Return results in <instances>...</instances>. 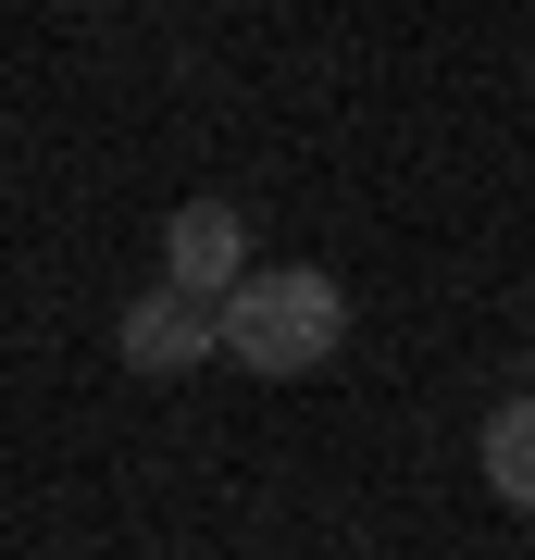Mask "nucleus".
Listing matches in <instances>:
<instances>
[{"instance_id":"f257e3e1","label":"nucleus","mask_w":535,"mask_h":560,"mask_svg":"<svg viewBox=\"0 0 535 560\" xmlns=\"http://www.w3.org/2000/svg\"><path fill=\"white\" fill-rule=\"evenodd\" d=\"M349 349V300L337 275H312V261H249L237 287H224V361L237 374H324V361Z\"/></svg>"},{"instance_id":"f03ea898","label":"nucleus","mask_w":535,"mask_h":560,"mask_svg":"<svg viewBox=\"0 0 535 560\" xmlns=\"http://www.w3.org/2000/svg\"><path fill=\"white\" fill-rule=\"evenodd\" d=\"M125 361L138 374H199V361H224V300H187V287H150V300H125Z\"/></svg>"},{"instance_id":"7ed1b4c3","label":"nucleus","mask_w":535,"mask_h":560,"mask_svg":"<svg viewBox=\"0 0 535 560\" xmlns=\"http://www.w3.org/2000/svg\"><path fill=\"white\" fill-rule=\"evenodd\" d=\"M237 275H249V212L237 200H175V224H162V287L224 300Z\"/></svg>"},{"instance_id":"20e7f679","label":"nucleus","mask_w":535,"mask_h":560,"mask_svg":"<svg viewBox=\"0 0 535 560\" xmlns=\"http://www.w3.org/2000/svg\"><path fill=\"white\" fill-rule=\"evenodd\" d=\"M474 460H486V499H498V511H535V386H523V399H498V411H486Z\"/></svg>"}]
</instances>
